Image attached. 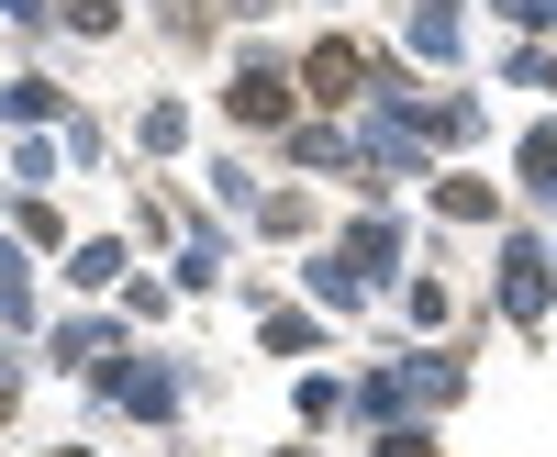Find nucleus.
I'll return each mask as SVG.
<instances>
[{
    "label": "nucleus",
    "mask_w": 557,
    "mask_h": 457,
    "mask_svg": "<svg viewBox=\"0 0 557 457\" xmlns=\"http://www.w3.org/2000/svg\"><path fill=\"white\" fill-rule=\"evenodd\" d=\"M235 112H246V123H278V112H290V89H278V67H246V78H235Z\"/></svg>",
    "instance_id": "nucleus-1"
},
{
    "label": "nucleus",
    "mask_w": 557,
    "mask_h": 457,
    "mask_svg": "<svg viewBox=\"0 0 557 457\" xmlns=\"http://www.w3.org/2000/svg\"><path fill=\"white\" fill-rule=\"evenodd\" d=\"M502 301H513V312L546 301V257H535V246H513V268H502Z\"/></svg>",
    "instance_id": "nucleus-3"
},
{
    "label": "nucleus",
    "mask_w": 557,
    "mask_h": 457,
    "mask_svg": "<svg viewBox=\"0 0 557 457\" xmlns=\"http://www.w3.org/2000/svg\"><path fill=\"white\" fill-rule=\"evenodd\" d=\"M412 45H424V57H457V12H446V0H424V12H412Z\"/></svg>",
    "instance_id": "nucleus-4"
},
{
    "label": "nucleus",
    "mask_w": 557,
    "mask_h": 457,
    "mask_svg": "<svg viewBox=\"0 0 557 457\" xmlns=\"http://www.w3.org/2000/svg\"><path fill=\"white\" fill-rule=\"evenodd\" d=\"M0 324H23V268L0 257Z\"/></svg>",
    "instance_id": "nucleus-5"
},
{
    "label": "nucleus",
    "mask_w": 557,
    "mask_h": 457,
    "mask_svg": "<svg viewBox=\"0 0 557 457\" xmlns=\"http://www.w3.org/2000/svg\"><path fill=\"white\" fill-rule=\"evenodd\" d=\"M357 78H368V57H357V45H323V57H312V89H323V101H346Z\"/></svg>",
    "instance_id": "nucleus-2"
}]
</instances>
